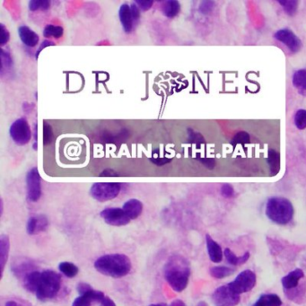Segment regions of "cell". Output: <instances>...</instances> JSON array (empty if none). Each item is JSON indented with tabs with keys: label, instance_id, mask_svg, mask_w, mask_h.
<instances>
[{
	"label": "cell",
	"instance_id": "6da1fadb",
	"mask_svg": "<svg viewBox=\"0 0 306 306\" xmlns=\"http://www.w3.org/2000/svg\"><path fill=\"white\" fill-rule=\"evenodd\" d=\"M164 272L166 280L174 291L180 293L187 288L191 276V265L183 256H171L166 261Z\"/></svg>",
	"mask_w": 306,
	"mask_h": 306
},
{
	"label": "cell",
	"instance_id": "7a4b0ae2",
	"mask_svg": "<svg viewBox=\"0 0 306 306\" xmlns=\"http://www.w3.org/2000/svg\"><path fill=\"white\" fill-rule=\"evenodd\" d=\"M131 267L130 258L121 253L101 256L94 262V268L98 272L113 278L125 277L130 273Z\"/></svg>",
	"mask_w": 306,
	"mask_h": 306
},
{
	"label": "cell",
	"instance_id": "3957f363",
	"mask_svg": "<svg viewBox=\"0 0 306 306\" xmlns=\"http://www.w3.org/2000/svg\"><path fill=\"white\" fill-rule=\"evenodd\" d=\"M265 212L267 217L273 223L285 226L293 219L295 209L288 198L273 197L267 202Z\"/></svg>",
	"mask_w": 306,
	"mask_h": 306
},
{
	"label": "cell",
	"instance_id": "277c9868",
	"mask_svg": "<svg viewBox=\"0 0 306 306\" xmlns=\"http://www.w3.org/2000/svg\"><path fill=\"white\" fill-rule=\"evenodd\" d=\"M62 287V277L53 270L42 271L39 285L37 288V299L40 302H47L58 295Z\"/></svg>",
	"mask_w": 306,
	"mask_h": 306
},
{
	"label": "cell",
	"instance_id": "5b68a950",
	"mask_svg": "<svg viewBox=\"0 0 306 306\" xmlns=\"http://www.w3.org/2000/svg\"><path fill=\"white\" fill-rule=\"evenodd\" d=\"M121 190L118 182H96L92 185L90 194L98 201L105 202L117 198Z\"/></svg>",
	"mask_w": 306,
	"mask_h": 306
},
{
	"label": "cell",
	"instance_id": "8992f818",
	"mask_svg": "<svg viewBox=\"0 0 306 306\" xmlns=\"http://www.w3.org/2000/svg\"><path fill=\"white\" fill-rule=\"evenodd\" d=\"M9 133L12 140L18 146H25L29 143L32 138V131L25 118H20L12 123Z\"/></svg>",
	"mask_w": 306,
	"mask_h": 306
},
{
	"label": "cell",
	"instance_id": "52a82bcc",
	"mask_svg": "<svg viewBox=\"0 0 306 306\" xmlns=\"http://www.w3.org/2000/svg\"><path fill=\"white\" fill-rule=\"evenodd\" d=\"M257 277L252 270H246L238 275L234 281L228 284V287L238 295L244 294L253 289L256 285Z\"/></svg>",
	"mask_w": 306,
	"mask_h": 306
},
{
	"label": "cell",
	"instance_id": "ba28073f",
	"mask_svg": "<svg viewBox=\"0 0 306 306\" xmlns=\"http://www.w3.org/2000/svg\"><path fill=\"white\" fill-rule=\"evenodd\" d=\"M212 301L215 306H236L241 301V296L227 284L216 288L213 293Z\"/></svg>",
	"mask_w": 306,
	"mask_h": 306
},
{
	"label": "cell",
	"instance_id": "9c48e42d",
	"mask_svg": "<svg viewBox=\"0 0 306 306\" xmlns=\"http://www.w3.org/2000/svg\"><path fill=\"white\" fill-rule=\"evenodd\" d=\"M26 187H27V199L31 202H37L42 196L40 176L36 167L30 170L26 175Z\"/></svg>",
	"mask_w": 306,
	"mask_h": 306
},
{
	"label": "cell",
	"instance_id": "30bf717a",
	"mask_svg": "<svg viewBox=\"0 0 306 306\" xmlns=\"http://www.w3.org/2000/svg\"><path fill=\"white\" fill-rule=\"evenodd\" d=\"M101 218L105 223L112 227H124L130 223V219L127 216L123 209L119 208H109L100 213Z\"/></svg>",
	"mask_w": 306,
	"mask_h": 306
},
{
	"label": "cell",
	"instance_id": "8fae6325",
	"mask_svg": "<svg viewBox=\"0 0 306 306\" xmlns=\"http://www.w3.org/2000/svg\"><path fill=\"white\" fill-rule=\"evenodd\" d=\"M274 37L276 40L285 45L288 50L293 53L298 52L302 48V42L299 39V37L293 31L288 28L278 30L277 33L274 34Z\"/></svg>",
	"mask_w": 306,
	"mask_h": 306
},
{
	"label": "cell",
	"instance_id": "7c38bea8",
	"mask_svg": "<svg viewBox=\"0 0 306 306\" xmlns=\"http://www.w3.org/2000/svg\"><path fill=\"white\" fill-rule=\"evenodd\" d=\"M49 227V221L44 215L31 216L26 225L27 234L30 235L38 234L40 232H45Z\"/></svg>",
	"mask_w": 306,
	"mask_h": 306
},
{
	"label": "cell",
	"instance_id": "4fadbf2b",
	"mask_svg": "<svg viewBox=\"0 0 306 306\" xmlns=\"http://www.w3.org/2000/svg\"><path fill=\"white\" fill-rule=\"evenodd\" d=\"M105 295L99 290H91L87 294L79 295L73 302L72 306H91L92 302H100L105 299Z\"/></svg>",
	"mask_w": 306,
	"mask_h": 306
},
{
	"label": "cell",
	"instance_id": "5bb4252c",
	"mask_svg": "<svg viewBox=\"0 0 306 306\" xmlns=\"http://www.w3.org/2000/svg\"><path fill=\"white\" fill-rule=\"evenodd\" d=\"M304 277V273L301 269H295L288 275H285L282 279L281 283L283 285L284 291H289L292 289L298 288L299 282Z\"/></svg>",
	"mask_w": 306,
	"mask_h": 306
},
{
	"label": "cell",
	"instance_id": "9a60e30c",
	"mask_svg": "<svg viewBox=\"0 0 306 306\" xmlns=\"http://www.w3.org/2000/svg\"><path fill=\"white\" fill-rule=\"evenodd\" d=\"M206 244L209 259L214 263H219L223 259V251L217 242L209 234L206 235Z\"/></svg>",
	"mask_w": 306,
	"mask_h": 306
},
{
	"label": "cell",
	"instance_id": "2e32d148",
	"mask_svg": "<svg viewBox=\"0 0 306 306\" xmlns=\"http://www.w3.org/2000/svg\"><path fill=\"white\" fill-rule=\"evenodd\" d=\"M19 38L27 47H35L39 44V35L28 26H22L18 29Z\"/></svg>",
	"mask_w": 306,
	"mask_h": 306
},
{
	"label": "cell",
	"instance_id": "e0dca14e",
	"mask_svg": "<svg viewBox=\"0 0 306 306\" xmlns=\"http://www.w3.org/2000/svg\"><path fill=\"white\" fill-rule=\"evenodd\" d=\"M119 17L125 33H130L133 28V17L130 10V5L123 4L119 10Z\"/></svg>",
	"mask_w": 306,
	"mask_h": 306
},
{
	"label": "cell",
	"instance_id": "ac0fdd59",
	"mask_svg": "<svg viewBox=\"0 0 306 306\" xmlns=\"http://www.w3.org/2000/svg\"><path fill=\"white\" fill-rule=\"evenodd\" d=\"M123 209L130 220L137 219L142 214L143 204L138 199L131 198L124 203Z\"/></svg>",
	"mask_w": 306,
	"mask_h": 306
},
{
	"label": "cell",
	"instance_id": "d6986e66",
	"mask_svg": "<svg viewBox=\"0 0 306 306\" xmlns=\"http://www.w3.org/2000/svg\"><path fill=\"white\" fill-rule=\"evenodd\" d=\"M292 82L299 94L306 96V69H299L293 75Z\"/></svg>",
	"mask_w": 306,
	"mask_h": 306
},
{
	"label": "cell",
	"instance_id": "ffe728a7",
	"mask_svg": "<svg viewBox=\"0 0 306 306\" xmlns=\"http://www.w3.org/2000/svg\"><path fill=\"white\" fill-rule=\"evenodd\" d=\"M40 274H42V272H40V271L34 270V271H32L29 274H27L25 278L23 279L24 287L27 291L30 292V293H33V294L36 293L37 288H38L39 282H40Z\"/></svg>",
	"mask_w": 306,
	"mask_h": 306
},
{
	"label": "cell",
	"instance_id": "44dd1931",
	"mask_svg": "<svg viewBox=\"0 0 306 306\" xmlns=\"http://www.w3.org/2000/svg\"><path fill=\"white\" fill-rule=\"evenodd\" d=\"M10 250V241L9 237L6 234L0 236V264H1V272L3 275L5 267L8 262V254Z\"/></svg>",
	"mask_w": 306,
	"mask_h": 306
},
{
	"label": "cell",
	"instance_id": "7402d4cb",
	"mask_svg": "<svg viewBox=\"0 0 306 306\" xmlns=\"http://www.w3.org/2000/svg\"><path fill=\"white\" fill-rule=\"evenodd\" d=\"M180 10V4L176 0L166 1L162 6V14L169 18L175 17L179 14Z\"/></svg>",
	"mask_w": 306,
	"mask_h": 306
},
{
	"label": "cell",
	"instance_id": "603a6c76",
	"mask_svg": "<svg viewBox=\"0 0 306 306\" xmlns=\"http://www.w3.org/2000/svg\"><path fill=\"white\" fill-rule=\"evenodd\" d=\"M13 265H15V268H12V271L14 272L15 276H17V277L23 276V279L27 274L34 271L33 267L31 266V264L28 261H17V262L13 263Z\"/></svg>",
	"mask_w": 306,
	"mask_h": 306
},
{
	"label": "cell",
	"instance_id": "cb8c5ba5",
	"mask_svg": "<svg viewBox=\"0 0 306 306\" xmlns=\"http://www.w3.org/2000/svg\"><path fill=\"white\" fill-rule=\"evenodd\" d=\"M58 270L64 276L69 278H73L76 277L79 272L78 267L76 266L74 263L69 261H63L58 265Z\"/></svg>",
	"mask_w": 306,
	"mask_h": 306
},
{
	"label": "cell",
	"instance_id": "d4e9b609",
	"mask_svg": "<svg viewBox=\"0 0 306 306\" xmlns=\"http://www.w3.org/2000/svg\"><path fill=\"white\" fill-rule=\"evenodd\" d=\"M268 162L270 165V170L273 174H277L280 169V155L276 150H270L268 156Z\"/></svg>",
	"mask_w": 306,
	"mask_h": 306
},
{
	"label": "cell",
	"instance_id": "484cf974",
	"mask_svg": "<svg viewBox=\"0 0 306 306\" xmlns=\"http://www.w3.org/2000/svg\"><path fill=\"white\" fill-rule=\"evenodd\" d=\"M210 275L211 277L216 279H223L225 277H229L232 274H234V270L231 268L226 266L213 267L210 269Z\"/></svg>",
	"mask_w": 306,
	"mask_h": 306
},
{
	"label": "cell",
	"instance_id": "4316f807",
	"mask_svg": "<svg viewBox=\"0 0 306 306\" xmlns=\"http://www.w3.org/2000/svg\"><path fill=\"white\" fill-rule=\"evenodd\" d=\"M43 33H44V36L45 38L58 39V38H60L63 35L64 30H63L62 26L48 25L47 26H45Z\"/></svg>",
	"mask_w": 306,
	"mask_h": 306
},
{
	"label": "cell",
	"instance_id": "83f0119b",
	"mask_svg": "<svg viewBox=\"0 0 306 306\" xmlns=\"http://www.w3.org/2000/svg\"><path fill=\"white\" fill-rule=\"evenodd\" d=\"M278 4L281 5L284 11L289 16H294L298 9L299 2L296 0H280L278 1Z\"/></svg>",
	"mask_w": 306,
	"mask_h": 306
},
{
	"label": "cell",
	"instance_id": "f1b7e54d",
	"mask_svg": "<svg viewBox=\"0 0 306 306\" xmlns=\"http://www.w3.org/2000/svg\"><path fill=\"white\" fill-rule=\"evenodd\" d=\"M50 1L48 0H32L28 3V8L31 11L47 10L50 8Z\"/></svg>",
	"mask_w": 306,
	"mask_h": 306
},
{
	"label": "cell",
	"instance_id": "f546056e",
	"mask_svg": "<svg viewBox=\"0 0 306 306\" xmlns=\"http://www.w3.org/2000/svg\"><path fill=\"white\" fill-rule=\"evenodd\" d=\"M295 125L298 130H303L306 129V110L300 109L295 115Z\"/></svg>",
	"mask_w": 306,
	"mask_h": 306
},
{
	"label": "cell",
	"instance_id": "4dcf8cb0",
	"mask_svg": "<svg viewBox=\"0 0 306 306\" xmlns=\"http://www.w3.org/2000/svg\"><path fill=\"white\" fill-rule=\"evenodd\" d=\"M223 255L226 257L227 262L233 266H240L241 265V257H237L230 249L227 248L223 252Z\"/></svg>",
	"mask_w": 306,
	"mask_h": 306
},
{
	"label": "cell",
	"instance_id": "1f68e13d",
	"mask_svg": "<svg viewBox=\"0 0 306 306\" xmlns=\"http://www.w3.org/2000/svg\"><path fill=\"white\" fill-rule=\"evenodd\" d=\"M250 143V136L248 133H246L244 131H241L238 132L235 136H234L233 140L231 142V144L233 146H236V145H246Z\"/></svg>",
	"mask_w": 306,
	"mask_h": 306
},
{
	"label": "cell",
	"instance_id": "d6a6232c",
	"mask_svg": "<svg viewBox=\"0 0 306 306\" xmlns=\"http://www.w3.org/2000/svg\"><path fill=\"white\" fill-rule=\"evenodd\" d=\"M264 301H265V306H281L282 305V301L278 295L275 294H270V295H263Z\"/></svg>",
	"mask_w": 306,
	"mask_h": 306
},
{
	"label": "cell",
	"instance_id": "836d02e7",
	"mask_svg": "<svg viewBox=\"0 0 306 306\" xmlns=\"http://www.w3.org/2000/svg\"><path fill=\"white\" fill-rule=\"evenodd\" d=\"M53 138V131L51 127L46 121L44 123V145H50Z\"/></svg>",
	"mask_w": 306,
	"mask_h": 306
},
{
	"label": "cell",
	"instance_id": "e575fe53",
	"mask_svg": "<svg viewBox=\"0 0 306 306\" xmlns=\"http://www.w3.org/2000/svg\"><path fill=\"white\" fill-rule=\"evenodd\" d=\"M215 3L213 1H203L199 6V11L204 15H208L214 9Z\"/></svg>",
	"mask_w": 306,
	"mask_h": 306
},
{
	"label": "cell",
	"instance_id": "d590c367",
	"mask_svg": "<svg viewBox=\"0 0 306 306\" xmlns=\"http://www.w3.org/2000/svg\"><path fill=\"white\" fill-rule=\"evenodd\" d=\"M234 194V188L230 184H223V186L221 187V195L223 196V198H232Z\"/></svg>",
	"mask_w": 306,
	"mask_h": 306
},
{
	"label": "cell",
	"instance_id": "8d00e7d4",
	"mask_svg": "<svg viewBox=\"0 0 306 306\" xmlns=\"http://www.w3.org/2000/svg\"><path fill=\"white\" fill-rule=\"evenodd\" d=\"M135 3L143 11H148V10H149L152 8V6L154 4V2L151 1V0H146V1L145 0H136Z\"/></svg>",
	"mask_w": 306,
	"mask_h": 306
},
{
	"label": "cell",
	"instance_id": "74e56055",
	"mask_svg": "<svg viewBox=\"0 0 306 306\" xmlns=\"http://www.w3.org/2000/svg\"><path fill=\"white\" fill-rule=\"evenodd\" d=\"M94 288L91 287L90 284H87V283H78L76 285V291L78 292V294L80 295H86L88 292H90L91 290H93Z\"/></svg>",
	"mask_w": 306,
	"mask_h": 306
},
{
	"label": "cell",
	"instance_id": "f35d334b",
	"mask_svg": "<svg viewBox=\"0 0 306 306\" xmlns=\"http://www.w3.org/2000/svg\"><path fill=\"white\" fill-rule=\"evenodd\" d=\"M0 30H1V40H0V44L1 46H4L5 44L8 43L9 39H10V33L8 30L6 29L4 25L0 26Z\"/></svg>",
	"mask_w": 306,
	"mask_h": 306
},
{
	"label": "cell",
	"instance_id": "ab89813d",
	"mask_svg": "<svg viewBox=\"0 0 306 306\" xmlns=\"http://www.w3.org/2000/svg\"><path fill=\"white\" fill-rule=\"evenodd\" d=\"M130 10H131L134 22H137L140 17V8L137 7V5L135 2H133L130 4Z\"/></svg>",
	"mask_w": 306,
	"mask_h": 306
},
{
	"label": "cell",
	"instance_id": "60d3db41",
	"mask_svg": "<svg viewBox=\"0 0 306 306\" xmlns=\"http://www.w3.org/2000/svg\"><path fill=\"white\" fill-rule=\"evenodd\" d=\"M1 62H2V68L1 69H4L5 66L10 67L12 66V59L8 53H6L3 50H1Z\"/></svg>",
	"mask_w": 306,
	"mask_h": 306
},
{
	"label": "cell",
	"instance_id": "b9f144b4",
	"mask_svg": "<svg viewBox=\"0 0 306 306\" xmlns=\"http://www.w3.org/2000/svg\"><path fill=\"white\" fill-rule=\"evenodd\" d=\"M189 133H190V135H189V136H190V138H191V140L193 141L194 143H200V142H203L202 136H200L199 134L193 132L192 130H190Z\"/></svg>",
	"mask_w": 306,
	"mask_h": 306
},
{
	"label": "cell",
	"instance_id": "7bdbcfd3",
	"mask_svg": "<svg viewBox=\"0 0 306 306\" xmlns=\"http://www.w3.org/2000/svg\"><path fill=\"white\" fill-rule=\"evenodd\" d=\"M51 45H55V44H53V43H51V42H50V40H44V43L40 44V48H39V49H38V51H37L36 58H38V57H39V55H40V51H43L44 48L48 47V46H51Z\"/></svg>",
	"mask_w": 306,
	"mask_h": 306
},
{
	"label": "cell",
	"instance_id": "ee69618b",
	"mask_svg": "<svg viewBox=\"0 0 306 306\" xmlns=\"http://www.w3.org/2000/svg\"><path fill=\"white\" fill-rule=\"evenodd\" d=\"M101 306H116L115 302L108 296H105V299L101 301Z\"/></svg>",
	"mask_w": 306,
	"mask_h": 306
},
{
	"label": "cell",
	"instance_id": "f6af8a7d",
	"mask_svg": "<svg viewBox=\"0 0 306 306\" xmlns=\"http://www.w3.org/2000/svg\"><path fill=\"white\" fill-rule=\"evenodd\" d=\"M169 306H185L183 301H181L180 299H177L174 300L173 302H171V304Z\"/></svg>",
	"mask_w": 306,
	"mask_h": 306
},
{
	"label": "cell",
	"instance_id": "bcb514c9",
	"mask_svg": "<svg viewBox=\"0 0 306 306\" xmlns=\"http://www.w3.org/2000/svg\"><path fill=\"white\" fill-rule=\"evenodd\" d=\"M148 306H168L166 303H164V302H160V303H153V304H150V305Z\"/></svg>",
	"mask_w": 306,
	"mask_h": 306
},
{
	"label": "cell",
	"instance_id": "7dc6e473",
	"mask_svg": "<svg viewBox=\"0 0 306 306\" xmlns=\"http://www.w3.org/2000/svg\"><path fill=\"white\" fill-rule=\"evenodd\" d=\"M198 306H208V304H207V303H206V302H199V303H198Z\"/></svg>",
	"mask_w": 306,
	"mask_h": 306
}]
</instances>
